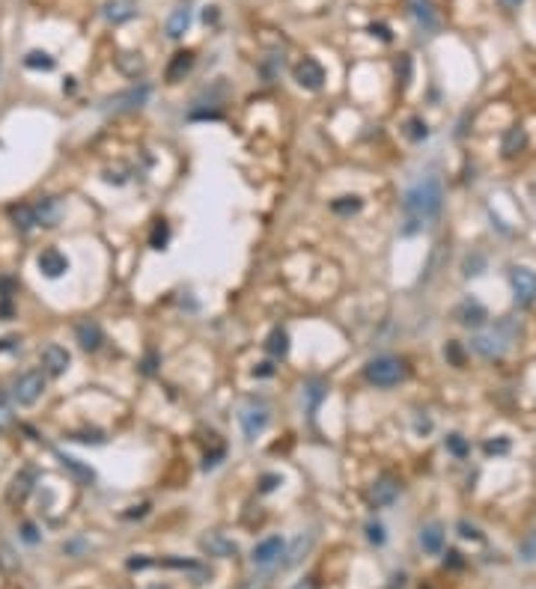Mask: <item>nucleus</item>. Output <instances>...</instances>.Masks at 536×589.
Segmentation results:
<instances>
[{"instance_id": "nucleus-1", "label": "nucleus", "mask_w": 536, "mask_h": 589, "mask_svg": "<svg viewBox=\"0 0 536 589\" xmlns=\"http://www.w3.org/2000/svg\"><path fill=\"white\" fill-rule=\"evenodd\" d=\"M441 203H444V191H441V182L435 176H426L420 179L409 194H405V212H409L414 221H432L435 215L441 212Z\"/></svg>"}, {"instance_id": "nucleus-2", "label": "nucleus", "mask_w": 536, "mask_h": 589, "mask_svg": "<svg viewBox=\"0 0 536 589\" xmlns=\"http://www.w3.org/2000/svg\"><path fill=\"white\" fill-rule=\"evenodd\" d=\"M364 375L375 387H393L405 378V363L396 361V357H375V361L364 366Z\"/></svg>"}, {"instance_id": "nucleus-3", "label": "nucleus", "mask_w": 536, "mask_h": 589, "mask_svg": "<svg viewBox=\"0 0 536 589\" xmlns=\"http://www.w3.org/2000/svg\"><path fill=\"white\" fill-rule=\"evenodd\" d=\"M238 420H242V432H244L247 441H256V437L265 432V426H268V405L260 402V399H251V402L242 408Z\"/></svg>"}, {"instance_id": "nucleus-4", "label": "nucleus", "mask_w": 536, "mask_h": 589, "mask_svg": "<svg viewBox=\"0 0 536 589\" xmlns=\"http://www.w3.org/2000/svg\"><path fill=\"white\" fill-rule=\"evenodd\" d=\"M42 390H45V375L39 372V369H30V372H24L12 384V399L18 405H33L36 399L42 396Z\"/></svg>"}, {"instance_id": "nucleus-5", "label": "nucleus", "mask_w": 536, "mask_h": 589, "mask_svg": "<svg viewBox=\"0 0 536 589\" xmlns=\"http://www.w3.org/2000/svg\"><path fill=\"white\" fill-rule=\"evenodd\" d=\"M510 286H512V295H515V304L519 307L536 304V271H530V268H512Z\"/></svg>"}, {"instance_id": "nucleus-6", "label": "nucleus", "mask_w": 536, "mask_h": 589, "mask_svg": "<svg viewBox=\"0 0 536 589\" xmlns=\"http://www.w3.org/2000/svg\"><path fill=\"white\" fill-rule=\"evenodd\" d=\"M149 89L146 84L141 87H132V89H125V93H116L114 98H107V111H114V114H123V111H137V107H143L146 105V98H149Z\"/></svg>"}, {"instance_id": "nucleus-7", "label": "nucleus", "mask_w": 536, "mask_h": 589, "mask_svg": "<svg viewBox=\"0 0 536 589\" xmlns=\"http://www.w3.org/2000/svg\"><path fill=\"white\" fill-rule=\"evenodd\" d=\"M295 81H298V87L310 89V93L322 89V84H325V69H322V63H319V60H313V57H304L301 63L295 66Z\"/></svg>"}, {"instance_id": "nucleus-8", "label": "nucleus", "mask_w": 536, "mask_h": 589, "mask_svg": "<svg viewBox=\"0 0 536 589\" xmlns=\"http://www.w3.org/2000/svg\"><path fill=\"white\" fill-rule=\"evenodd\" d=\"M471 348L480 357H485V361H498V357H503V352L510 348V343L501 336V334H480V336H474L471 339Z\"/></svg>"}, {"instance_id": "nucleus-9", "label": "nucleus", "mask_w": 536, "mask_h": 589, "mask_svg": "<svg viewBox=\"0 0 536 589\" xmlns=\"http://www.w3.org/2000/svg\"><path fill=\"white\" fill-rule=\"evenodd\" d=\"M283 551H286V542H283V538H280V536H268V538H262V542L253 547L251 560H253L256 565H271V563L280 560Z\"/></svg>"}, {"instance_id": "nucleus-10", "label": "nucleus", "mask_w": 536, "mask_h": 589, "mask_svg": "<svg viewBox=\"0 0 536 589\" xmlns=\"http://www.w3.org/2000/svg\"><path fill=\"white\" fill-rule=\"evenodd\" d=\"M36 265H39V271H42L45 277H51V280H57V277H63L69 271V259L60 253L57 247H48V251L39 253Z\"/></svg>"}, {"instance_id": "nucleus-11", "label": "nucleus", "mask_w": 536, "mask_h": 589, "mask_svg": "<svg viewBox=\"0 0 536 589\" xmlns=\"http://www.w3.org/2000/svg\"><path fill=\"white\" fill-rule=\"evenodd\" d=\"M191 3H179L170 18H167V24H164V33L170 36V39H182L188 33V27H191Z\"/></svg>"}, {"instance_id": "nucleus-12", "label": "nucleus", "mask_w": 536, "mask_h": 589, "mask_svg": "<svg viewBox=\"0 0 536 589\" xmlns=\"http://www.w3.org/2000/svg\"><path fill=\"white\" fill-rule=\"evenodd\" d=\"M409 6H411V15H414V21L420 30H426V33H435V30H438V15H435L432 0H409Z\"/></svg>"}, {"instance_id": "nucleus-13", "label": "nucleus", "mask_w": 536, "mask_h": 589, "mask_svg": "<svg viewBox=\"0 0 536 589\" xmlns=\"http://www.w3.org/2000/svg\"><path fill=\"white\" fill-rule=\"evenodd\" d=\"M373 503L375 506H391L396 497H400V482H396L393 476H382V479H375V485H373Z\"/></svg>"}, {"instance_id": "nucleus-14", "label": "nucleus", "mask_w": 536, "mask_h": 589, "mask_svg": "<svg viewBox=\"0 0 536 589\" xmlns=\"http://www.w3.org/2000/svg\"><path fill=\"white\" fill-rule=\"evenodd\" d=\"M524 146H528V132H524L521 125L506 128V134H503V141H501L503 158H515L519 152H524Z\"/></svg>"}, {"instance_id": "nucleus-15", "label": "nucleus", "mask_w": 536, "mask_h": 589, "mask_svg": "<svg viewBox=\"0 0 536 589\" xmlns=\"http://www.w3.org/2000/svg\"><path fill=\"white\" fill-rule=\"evenodd\" d=\"M200 547L208 554V556H233L238 547H235V542H230L224 533H208V536H203V542H200Z\"/></svg>"}, {"instance_id": "nucleus-16", "label": "nucleus", "mask_w": 536, "mask_h": 589, "mask_svg": "<svg viewBox=\"0 0 536 589\" xmlns=\"http://www.w3.org/2000/svg\"><path fill=\"white\" fill-rule=\"evenodd\" d=\"M456 318H459L465 327H483L489 313H485V307L480 301H465L459 309H456Z\"/></svg>"}, {"instance_id": "nucleus-17", "label": "nucleus", "mask_w": 536, "mask_h": 589, "mask_svg": "<svg viewBox=\"0 0 536 589\" xmlns=\"http://www.w3.org/2000/svg\"><path fill=\"white\" fill-rule=\"evenodd\" d=\"M42 366L48 369L51 375H63L69 369V352L63 345H45L42 352Z\"/></svg>"}, {"instance_id": "nucleus-18", "label": "nucleus", "mask_w": 536, "mask_h": 589, "mask_svg": "<svg viewBox=\"0 0 536 589\" xmlns=\"http://www.w3.org/2000/svg\"><path fill=\"white\" fill-rule=\"evenodd\" d=\"M191 66H194V54L191 51H176L173 60H170V66H167V84L185 81V75L191 72Z\"/></svg>"}, {"instance_id": "nucleus-19", "label": "nucleus", "mask_w": 536, "mask_h": 589, "mask_svg": "<svg viewBox=\"0 0 536 589\" xmlns=\"http://www.w3.org/2000/svg\"><path fill=\"white\" fill-rule=\"evenodd\" d=\"M420 547L426 554H441L444 551V527L441 524H426L420 530Z\"/></svg>"}, {"instance_id": "nucleus-20", "label": "nucleus", "mask_w": 536, "mask_h": 589, "mask_svg": "<svg viewBox=\"0 0 536 589\" xmlns=\"http://www.w3.org/2000/svg\"><path fill=\"white\" fill-rule=\"evenodd\" d=\"M75 336H78V343H81L84 352H96V348L102 345V327L96 322H81L75 327Z\"/></svg>"}, {"instance_id": "nucleus-21", "label": "nucleus", "mask_w": 536, "mask_h": 589, "mask_svg": "<svg viewBox=\"0 0 536 589\" xmlns=\"http://www.w3.org/2000/svg\"><path fill=\"white\" fill-rule=\"evenodd\" d=\"M60 462H63V471L72 473L75 482H81V485H93L96 473L89 471L87 464H81V462H78V458H72V455H60Z\"/></svg>"}, {"instance_id": "nucleus-22", "label": "nucleus", "mask_w": 536, "mask_h": 589, "mask_svg": "<svg viewBox=\"0 0 536 589\" xmlns=\"http://www.w3.org/2000/svg\"><path fill=\"white\" fill-rule=\"evenodd\" d=\"M105 18L114 24H123L128 18H134V6L128 3V0H114V3L105 6Z\"/></svg>"}, {"instance_id": "nucleus-23", "label": "nucleus", "mask_w": 536, "mask_h": 589, "mask_svg": "<svg viewBox=\"0 0 536 589\" xmlns=\"http://www.w3.org/2000/svg\"><path fill=\"white\" fill-rule=\"evenodd\" d=\"M9 217L15 221L18 229H30V226L39 224V221H36V208H33V206H24V203H18V206L9 208Z\"/></svg>"}, {"instance_id": "nucleus-24", "label": "nucleus", "mask_w": 536, "mask_h": 589, "mask_svg": "<svg viewBox=\"0 0 536 589\" xmlns=\"http://www.w3.org/2000/svg\"><path fill=\"white\" fill-rule=\"evenodd\" d=\"M265 348L274 357H286V354H289V334H286L283 327H274L271 336H268V343H265Z\"/></svg>"}, {"instance_id": "nucleus-25", "label": "nucleus", "mask_w": 536, "mask_h": 589, "mask_svg": "<svg viewBox=\"0 0 536 589\" xmlns=\"http://www.w3.org/2000/svg\"><path fill=\"white\" fill-rule=\"evenodd\" d=\"M310 545H313V533L298 536V538H295V545H292V551H289V556H286V568H292V565L301 563V556H304L307 551H310Z\"/></svg>"}, {"instance_id": "nucleus-26", "label": "nucleus", "mask_w": 536, "mask_h": 589, "mask_svg": "<svg viewBox=\"0 0 536 589\" xmlns=\"http://www.w3.org/2000/svg\"><path fill=\"white\" fill-rule=\"evenodd\" d=\"M519 560H521L524 565L536 563V527L521 538V545H519Z\"/></svg>"}, {"instance_id": "nucleus-27", "label": "nucleus", "mask_w": 536, "mask_h": 589, "mask_svg": "<svg viewBox=\"0 0 536 589\" xmlns=\"http://www.w3.org/2000/svg\"><path fill=\"white\" fill-rule=\"evenodd\" d=\"M361 197H340V199H334L331 203V212L334 215H355V212H361Z\"/></svg>"}, {"instance_id": "nucleus-28", "label": "nucleus", "mask_w": 536, "mask_h": 589, "mask_svg": "<svg viewBox=\"0 0 536 589\" xmlns=\"http://www.w3.org/2000/svg\"><path fill=\"white\" fill-rule=\"evenodd\" d=\"M447 453L456 455V458L471 455V444H468V437H462V435H447Z\"/></svg>"}, {"instance_id": "nucleus-29", "label": "nucleus", "mask_w": 536, "mask_h": 589, "mask_svg": "<svg viewBox=\"0 0 536 589\" xmlns=\"http://www.w3.org/2000/svg\"><path fill=\"white\" fill-rule=\"evenodd\" d=\"M24 66H27V69H42V72H51V69H54V60L48 57L45 51H30V54L24 57Z\"/></svg>"}, {"instance_id": "nucleus-30", "label": "nucleus", "mask_w": 536, "mask_h": 589, "mask_svg": "<svg viewBox=\"0 0 536 589\" xmlns=\"http://www.w3.org/2000/svg\"><path fill=\"white\" fill-rule=\"evenodd\" d=\"M36 221L42 224V226H54V221H57V206H54V199H45V203L36 206Z\"/></svg>"}, {"instance_id": "nucleus-31", "label": "nucleus", "mask_w": 536, "mask_h": 589, "mask_svg": "<svg viewBox=\"0 0 536 589\" xmlns=\"http://www.w3.org/2000/svg\"><path fill=\"white\" fill-rule=\"evenodd\" d=\"M167 238H170V226H167L164 221H158V224H155V229H152V238H149V244H152L155 251H164Z\"/></svg>"}, {"instance_id": "nucleus-32", "label": "nucleus", "mask_w": 536, "mask_h": 589, "mask_svg": "<svg viewBox=\"0 0 536 589\" xmlns=\"http://www.w3.org/2000/svg\"><path fill=\"white\" fill-rule=\"evenodd\" d=\"M396 81H400L402 89L409 87V81H411V57L409 54H402L400 63H396Z\"/></svg>"}, {"instance_id": "nucleus-33", "label": "nucleus", "mask_w": 536, "mask_h": 589, "mask_svg": "<svg viewBox=\"0 0 536 589\" xmlns=\"http://www.w3.org/2000/svg\"><path fill=\"white\" fill-rule=\"evenodd\" d=\"M409 137H411V141H426V137H429V128H426V123L420 116L409 119Z\"/></svg>"}, {"instance_id": "nucleus-34", "label": "nucleus", "mask_w": 536, "mask_h": 589, "mask_svg": "<svg viewBox=\"0 0 536 589\" xmlns=\"http://www.w3.org/2000/svg\"><path fill=\"white\" fill-rule=\"evenodd\" d=\"M485 455H506L510 453V437H494V441H485Z\"/></svg>"}, {"instance_id": "nucleus-35", "label": "nucleus", "mask_w": 536, "mask_h": 589, "mask_svg": "<svg viewBox=\"0 0 536 589\" xmlns=\"http://www.w3.org/2000/svg\"><path fill=\"white\" fill-rule=\"evenodd\" d=\"M30 479H33V473H21V476L15 479V482H12V485H15V488H12V500H15V497H18V500H24V494H27V488H30V485H27Z\"/></svg>"}, {"instance_id": "nucleus-36", "label": "nucleus", "mask_w": 536, "mask_h": 589, "mask_svg": "<svg viewBox=\"0 0 536 589\" xmlns=\"http://www.w3.org/2000/svg\"><path fill=\"white\" fill-rule=\"evenodd\" d=\"M366 538H370L373 545H384V542H387L384 527H382V524H366Z\"/></svg>"}, {"instance_id": "nucleus-37", "label": "nucleus", "mask_w": 536, "mask_h": 589, "mask_svg": "<svg viewBox=\"0 0 536 589\" xmlns=\"http://www.w3.org/2000/svg\"><path fill=\"white\" fill-rule=\"evenodd\" d=\"M459 536L462 538H471V542H480V538H483V533L476 530L474 524H468V521H459Z\"/></svg>"}, {"instance_id": "nucleus-38", "label": "nucleus", "mask_w": 536, "mask_h": 589, "mask_svg": "<svg viewBox=\"0 0 536 589\" xmlns=\"http://www.w3.org/2000/svg\"><path fill=\"white\" fill-rule=\"evenodd\" d=\"M277 485H280V476H277V473H265V476L260 479V491H262V494H268V491H274V488H277Z\"/></svg>"}, {"instance_id": "nucleus-39", "label": "nucleus", "mask_w": 536, "mask_h": 589, "mask_svg": "<svg viewBox=\"0 0 536 589\" xmlns=\"http://www.w3.org/2000/svg\"><path fill=\"white\" fill-rule=\"evenodd\" d=\"M444 357H450L453 366H462V348L456 345V343H450V345L444 348Z\"/></svg>"}, {"instance_id": "nucleus-40", "label": "nucleus", "mask_w": 536, "mask_h": 589, "mask_svg": "<svg viewBox=\"0 0 536 589\" xmlns=\"http://www.w3.org/2000/svg\"><path fill=\"white\" fill-rule=\"evenodd\" d=\"M480 268H483V256H474V259H468V262H465V274H480Z\"/></svg>"}, {"instance_id": "nucleus-41", "label": "nucleus", "mask_w": 536, "mask_h": 589, "mask_svg": "<svg viewBox=\"0 0 536 589\" xmlns=\"http://www.w3.org/2000/svg\"><path fill=\"white\" fill-rule=\"evenodd\" d=\"M370 30H373V36H382V39H384V42H391V30H387L384 24H373Z\"/></svg>"}, {"instance_id": "nucleus-42", "label": "nucleus", "mask_w": 536, "mask_h": 589, "mask_svg": "<svg viewBox=\"0 0 536 589\" xmlns=\"http://www.w3.org/2000/svg\"><path fill=\"white\" fill-rule=\"evenodd\" d=\"M253 375H260V378H268V375H274V366L271 363H260L253 369Z\"/></svg>"}, {"instance_id": "nucleus-43", "label": "nucleus", "mask_w": 536, "mask_h": 589, "mask_svg": "<svg viewBox=\"0 0 536 589\" xmlns=\"http://www.w3.org/2000/svg\"><path fill=\"white\" fill-rule=\"evenodd\" d=\"M9 420H12V414H9V408H6L3 402H0V428L9 426Z\"/></svg>"}, {"instance_id": "nucleus-44", "label": "nucleus", "mask_w": 536, "mask_h": 589, "mask_svg": "<svg viewBox=\"0 0 536 589\" xmlns=\"http://www.w3.org/2000/svg\"><path fill=\"white\" fill-rule=\"evenodd\" d=\"M215 18H217V9H215V6H206V12H203V21L208 24V21H215Z\"/></svg>"}, {"instance_id": "nucleus-45", "label": "nucleus", "mask_w": 536, "mask_h": 589, "mask_svg": "<svg viewBox=\"0 0 536 589\" xmlns=\"http://www.w3.org/2000/svg\"><path fill=\"white\" fill-rule=\"evenodd\" d=\"M498 3H501L503 9H519V6L524 3V0H498Z\"/></svg>"}, {"instance_id": "nucleus-46", "label": "nucleus", "mask_w": 536, "mask_h": 589, "mask_svg": "<svg viewBox=\"0 0 536 589\" xmlns=\"http://www.w3.org/2000/svg\"><path fill=\"white\" fill-rule=\"evenodd\" d=\"M24 538H27V542H36V530H33V527H30V524L24 527Z\"/></svg>"}, {"instance_id": "nucleus-47", "label": "nucleus", "mask_w": 536, "mask_h": 589, "mask_svg": "<svg viewBox=\"0 0 536 589\" xmlns=\"http://www.w3.org/2000/svg\"><path fill=\"white\" fill-rule=\"evenodd\" d=\"M447 556H450V565H462V560H459V554H456V551H450Z\"/></svg>"}, {"instance_id": "nucleus-48", "label": "nucleus", "mask_w": 536, "mask_h": 589, "mask_svg": "<svg viewBox=\"0 0 536 589\" xmlns=\"http://www.w3.org/2000/svg\"><path fill=\"white\" fill-rule=\"evenodd\" d=\"M292 589H316V583H313V581H304V583H298V586H292Z\"/></svg>"}]
</instances>
